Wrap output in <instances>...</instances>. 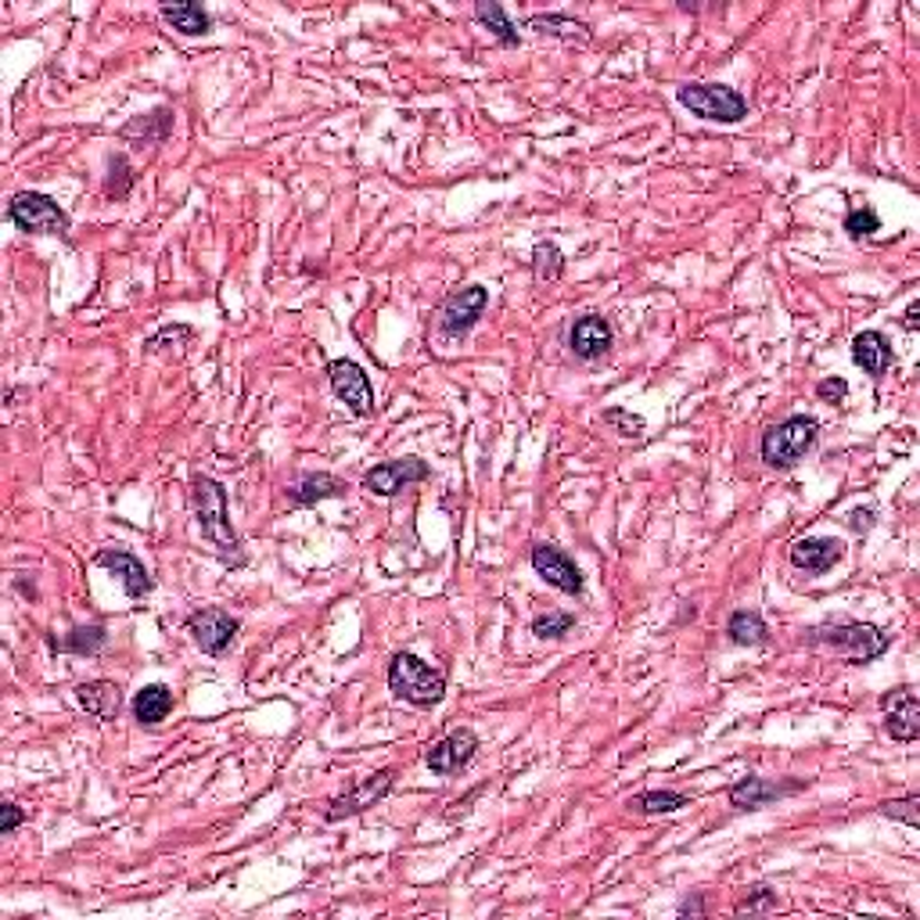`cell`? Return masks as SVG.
<instances>
[{"mask_svg": "<svg viewBox=\"0 0 920 920\" xmlns=\"http://www.w3.org/2000/svg\"><path fill=\"white\" fill-rule=\"evenodd\" d=\"M163 19L177 29L180 36H206L212 29L209 11L191 0H177V4H163Z\"/></svg>", "mask_w": 920, "mask_h": 920, "instance_id": "24", "label": "cell"}, {"mask_svg": "<svg viewBox=\"0 0 920 920\" xmlns=\"http://www.w3.org/2000/svg\"><path fill=\"white\" fill-rule=\"evenodd\" d=\"M604 425H611L618 436H626V439H640L644 428H647L640 414L623 410V407H608V410H604Z\"/></svg>", "mask_w": 920, "mask_h": 920, "instance_id": "34", "label": "cell"}, {"mask_svg": "<svg viewBox=\"0 0 920 920\" xmlns=\"http://www.w3.org/2000/svg\"><path fill=\"white\" fill-rule=\"evenodd\" d=\"M388 687L399 701L414 704V709H431L446 698V672L431 669L428 661H421L410 651H399L388 661Z\"/></svg>", "mask_w": 920, "mask_h": 920, "instance_id": "3", "label": "cell"}, {"mask_svg": "<svg viewBox=\"0 0 920 920\" xmlns=\"http://www.w3.org/2000/svg\"><path fill=\"white\" fill-rule=\"evenodd\" d=\"M94 561L123 583L129 600H140V597L151 594L155 583H151V575H148V568H144V561L137 554H129V551H101Z\"/></svg>", "mask_w": 920, "mask_h": 920, "instance_id": "16", "label": "cell"}, {"mask_svg": "<svg viewBox=\"0 0 920 920\" xmlns=\"http://www.w3.org/2000/svg\"><path fill=\"white\" fill-rule=\"evenodd\" d=\"M805 787V781H766V776H744V781L733 784L726 795L730 805L738 809H762L770 802H781L784 795H798Z\"/></svg>", "mask_w": 920, "mask_h": 920, "instance_id": "15", "label": "cell"}, {"mask_svg": "<svg viewBox=\"0 0 920 920\" xmlns=\"http://www.w3.org/2000/svg\"><path fill=\"white\" fill-rule=\"evenodd\" d=\"M8 220L25 234H69V212L40 191H22L8 201Z\"/></svg>", "mask_w": 920, "mask_h": 920, "instance_id": "6", "label": "cell"}, {"mask_svg": "<svg viewBox=\"0 0 920 920\" xmlns=\"http://www.w3.org/2000/svg\"><path fill=\"white\" fill-rule=\"evenodd\" d=\"M726 637H730V644H738V647H759V644L770 640V626L759 611L741 608V611H733L726 618Z\"/></svg>", "mask_w": 920, "mask_h": 920, "instance_id": "26", "label": "cell"}, {"mask_svg": "<svg viewBox=\"0 0 920 920\" xmlns=\"http://www.w3.org/2000/svg\"><path fill=\"white\" fill-rule=\"evenodd\" d=\"M474 19H479L489 33L496 36V43L500 48H518V43H522V36H518V29H514V22L508 19V11H503L500 4H474Z\"/></svg>", "mask_w": 920, "mask_h": 920, "instance_id": "29", "label": "cell"}, {"mask_svg": "<svg viewBox=\"0 0 920 920\" xmlns=\"http://www.w3.org/2000/svg\"><path fill=\"white\" fill-rule=\"evenodd\" d=\"M816 436H819V421L813 414H791L762 436V446H759L762 460H766L773 471H791L805 453L813 450Z\"/></svg>", "mask_w": 920, "mask_h": 920, "instance_id": "4", "label": "cell"}, {"mask_svg": "<svg viewBox=\"0 0 920 920\" xmlns=\"http://www.w3.org/2000/svg\"><path fill=\"white\" fill-rule=\"evenodd\" d=\"M816 396L824 402H841L848 396V381L845 378H824L816 385Z\"/></svg>", "mask_w": 920, "mask_h": 920, "instance_id": "37", "label": "cell"}, {"mask_svg": "<svg viewBox=\"0 0 920 920\" xmlns=\"http://www.w3.org/2000/svg\"><path fill=\"white\" fill-rule=\"evenodd\" d=\"M881 709H885V730L891 733V741L913 744L920 738V698H917V690H910V687L891 690V694L881 698Z\"/></svg>", "mask_w": 920, "mask_h": 920, "instance_id": "14", "label": "cell"}, {"mask_svg": "<svg viewBox=\"0 0 920 920\" xmlns=\"http://www.w3.org/2000/svg\"><path fill=\"white\" fill-rule=\"evenodd\" d=\"M848 525H853L856 532H867V529L874 525V508H867V511H862V508H859V511H853V514H848Z\"/></svg>", "mask_w": 920, "mask_h": 920, "instance_id": "39", "label": "cell"}, {"mask_svg": "<svg viewBox=\"0 0 920 920\" xmlns=\"http://www.w3.org/2000/svg\"><path fill=\"white\" fill-rule=\"evenodd\" d=\"M431 468L421 457H399V460H381L364 474V489L374 496H396L402 489H410L414 482H425Z\"/></svg>", "mask_w": 920, "mask_h": 920, "instance_id": "10", "label": "cell"}, {"mask_svg": "<svg viewBox=\"0 0 920 920\" xmlns=\"http://www.w3.org/2000/svg\"><path fill=\"white\" fill-rule=\"evenodd\" d=\"M191 503H195V522L201 529V540L212 546L216 557H220L223 565L241 568L249 557H244L241 536L227 518V489L216 479H209V474H195L191 479Z\"/></svg>", "mask_w": 920, "mask_h": 920, "instance_id": "1", "label": "cell"}, {"mask_svg": "<svg viewBox=\"0 0 920 920\" xmlns=\"http://www.w3.org/2000/svg\"><path fill=\"white\" fill-rule=\"evenodd\" d=\"M327 381H331V393L349 407L353 417H370L374 414V388H370V378L359 364H353V359H345V356L331 359Z\"/></svg>", "mask_w": 920, "mask_h": 920, "instance_id": "9", "label": "cell"}, {"mask_svg": "<svg viewBox=\"0 0 920 920\" xmlns=\"http://www.w3.org/2000/svg\"><path fill=\"white\" fill-rule=\"evenodd\" d=\"M525 29L540 36H557V40H589V25L572 19V14H561V11H546V14H529Z\"/></svg>", "mask_w": 920, "mask_h": 920, "instance_id": "23", "label": "cell"}, {"mask_svg": "<svg viewBox=\"0 0 920 920\" xmlns=\"http://www.w3.org/2000/svg\"><path fill=\"white\" fill-rule=\"evenodd\" d=\"M917 313H920V302H910V310H906V321H902L906 331H917Z\"/></svg>", "mask_w": 920, "mask_h": 920, "instance_id": "41", "label": "cell"}, {"mask_svg": "<svg viewBox=\"0 0 920 920\" xmlns=\"http://www.w3.org/2000/svg\"><path fill=\"white\" fill-rule=\"evenodd\" d=\"M676 97H680V105L694 112L698 119L726 123V126L748 119V97L726 83H687L676 91Z\"/></svg>", "mask_w": 920, "mask_h": 920, "instance_id": "5", "label": "cell"}, {"mask_svg": "<svg viewBox=\"0 0 920 920\" xmlns=\"http://www.w3.org/2000/svg\"><path fill=\"white\" fill-rule=\"evenodd\" d=\"M845 230H848V238H870L874 230H881V216H877L870 206H862V209H848L845 212Z\"/></svg>", "mask_w": 920, "mask_h": 920, "instance_id": "35", "label": "cell"}, {"mask_svg": "<svg viewBox=\"0 0 920 920\" xmlns=\"http://www.w3.org/2000/svg\"><path fill=\"white\" fill-rule=\"evenodd\" d=\"M845 554V546L838 540H830V536H805L798 540L795 546H791V565H795L798 572H809V575H824L830 572L834 565L841 561Z\"/></svg>", "mask_w": 920, "mask_h": 920, "instance_id": "18", "label": "cell"}, {"mask_svg": "<svg viewBox=\"0 0 920 920\" xmlns=\"http://www.w3.org/2000/svg\"><path fill=\"white\" fill-rule=\"evenodd\" d=\"M881 813L888 819H899V824H906L910 830L920 827V795H906V798H891L881 805Z\"/></svg>", "mask_w": 920, "mask_h": 920, "instance_id": "33", "label": "cell"}, {"mask_svg": "<svg viewBox=\"0 0 920 920\" xmlns=\"http://www.w3.org/2000/svg\"><path fill=\"white\" fill-rule=\"evenodd\" d=\"M781 906V899H776V891L766 888V885H759L748 891V899L738 902V913H762V910H776Z\"/></svg>", "mask_w": 920, "mask_h": 920, "instance_id": "36", "label": "cell"}, {"mask_svg": "<svg viewBox=\"0 0 920 920\" xmlns=\"http://www.w3.org/2000/svg\"><path fill=\"white\" fill-rule=\"evenodd\" d=\"M169 712H172V690L166 683H151V687L137 690L134 715L140 726H158Z\"/></svg>", "mask_w": 920, "mask_h": 920, "instance_id": "25", "label": "cell"}, {"mask_svg": "<svg viewBox=\"0 0 920 920\" xmlns=\"http://www.w3.org/2000/svg\"><path fill=\"white\" fill-rule=\"evenodd\" d=\"M853 359H856V367H862V374H870L874 381H881L891 367V342L881 335V331H859L853 338Z\"/></svg>", "mask_w": 920, "mask_h": 920, "instance_id": "21", "label": "cell"}, {"mask_svg": "<svg viewBox=\"0 0 920 920\" xmlns=\"http://www.w3.org/2000/svg\"><path fill=\"white\" fill-rule=\"evenodd\" d=\"M76 701L86 715L101 719V723H112L115 715L123 709V690L119 683L112 680H91V683H80L76 687Z\"/></svg>", "mask_w": 920, "mask_h": 920, "instance_id": "20", "label": "cell"}, {"mask_svg": "<svg viewBox=\"0 0 920 920\" xmlns=\"http://www.w3.org/2000/svg\"><path fill=\"white\" fill-rule=\"evenodd\" d=\"M561 270H565V255L554 241H540L536 249H532V278L540 284H554L561 278Z\"/></svg>", "mask_w": 920, "mask_h": 920, "instance_id": "30", "label": "cell"}, {"mask_svg": "<svg viewBox=\"0 0 920 920\" xmlns=\"http://www.w3.org/2000/svg\"><path fill=\"white\" fill-rule=\"evenodd\" d=\"M690 805V795L683 791H640L629 798V809L640 816H661V813H680Z\"/></svg>", "mask_w": 920, "mask_h": 920, "instance_id": "27", "label": "cell"}, {"mask_svg": "<svg viewBox=\"0 0 920 920\" xmlns=\"http://www.w3.org/2000/svg\"><path fill=\"white\" fill-rule=\"evenodd\" d=\"M805 640L813 647H830L834 655L848 658L853 666H867V661L881 658L891 647V632L867 623H853V618H834V623L805 629Z\"/></svg>", "mask_w": 920, "mask_h": 920, "instance_id": "2", "label": "cell"}, {"mask_svg": "<svg viewBox=\"0 0 920 920\" xmlns=\"http://www.w3.org/2000/svg\"><path fill=\"white\" fill-rule=\"evenodd\" d=\"M474 752H479V733H474L471 726H457L446 733L442 741H436L428 748V770L431 773H439V776H453L468 766V762L474 759Z\"/></svg>", "mask_w": 920, "mask_h": 920, "instance_id": "13", "label": "cell"}, {"mask_svg": "<svg viewBox=\"0 0 920 920\" xmlns=\"http://www.w3.org/2000/svg\"><path fill=\"white\" fill-rule=\"evenodd\" d=\"M238 629H241V623L223 608H201V611L187 615V632H191L195 644L212 658H220L227 647L234 644Z\"/></svg>", "mask_w": 920, "mask_h": 920, "instance_id": "12", "label": "cell"}, {"mask_svg": "<svg viewBox=\"0 0 920 920\" xmlns=\"http://www.w3.org/2000/svg\"><path fill=\"white\" fill-rule=\"evenodd\" d=\"M485 306H489V292H485L482 284L457 288V292L446 295L442 306H439V331H442L446 338L468 335V331L482 321Z\"/></svg>", "mask_w": 920, "mask_h": 920, "instance_id": "8", "label": "cell"}, {"mask_svg": "<svg viewBox=\"0 0 920 920\" xmlns=\"http://www.w3.org/2000/svg\"><path fill=\"white\" fill-rule=\"evenodd\" d=\"M393 787H396V770H378V773L364 776L359 784H353L349 791H345V795L331 798L324 816L331 819V824H338V819H349V816H359V813H367L370 805H378V802H385L388 795H393Z\"/></svg>", "mask_w": 920, "mask_h": 920, "instance_id": "7", "label": "cell"}, {"mask_svg": "<svg viewBox=\"0 0 920 920\" xmlns=\"http://www.w3.org/2000/svg\"><path fill=\"white\" fill-rule=\"evenodd\" d=\"M288 500L295 503V508H313V503H321V500H335V496H345L349 493V485H345V479H338V474H331V471H306V474H299V479L284 489Z\"/></svg>", "mask_w": 920, "mask_h": 920, "instance_id": "19", "label": "cell"}, {"mask_svg": "<svg viewBox=\"0 0 920 920\" xmlns=\"http://www.w3.org/2000/svg\"><path fill=\"white\" fill-rule=\"evenodd\" d=\"M529 561H532V568H536V575L546 586H554V589H561V594H568V597H579L583 594V572H579V565H575V561L565 551H561V546L536 543V546H532Z\"/></svg>", "mask_w": 920, "mask_h": 920, "instance_id": "11", "label": "cell"}, {"mask_svg": "<svg viewBox=\"0 0 920 920\" xmlns=\"http://www.w3.org/2000/svg\"><path fill=\"white\" fill-rule=\"evenodd\" d=\"M572 626H575L572 611H546V615L532 618V632H536L540 640H561Z\"/></svg>", "mask_w": 920, "mask_h": 920, "instance_id": "31", "label": "cell"}, {"mask_svg": "<svg viewBox=\"0 0 920 920\" xmlns=\"http://www.w3.org/2000/svg\"><path fill=\"white\" fill-rule=\"evenodd\" d=\"M105 640H108L105 626L94 623V626L69 629L65 640H51V647H54V651H69V655H97L101 647H105Z\"/></svg>", "mask_w": 920, "mask_h": 920, "instance_id": "28", "label": "cell"}, {"mask_svg": "<svg viewBox=\"0 0 920 920\" xmlns=\"http://www.w3.org/2000/svg\"><path fill=\"white\" fill-rule=\"evenodd\" d=\"M172 134V108H155L148 115H137V119H129L119 137L123 140H137V148L144 144H163Z\"/></svg>", "mask_w": 920, "mask_h": 920, "instance_id": "22", "label": "cell"}, {"mask_svg": "<svg viewBox=\"0 0 920 920\" xmlns=\"http://www.w3.org/2000/svg\"><path fill=\"white\" fill-rule=\"evenodd\" d=\"M129 187H134V169H129V163L123 155H112L108 158V180H105V195L108 198H126L129 195Z\"/></svg>", "mask_w": 920, "mask_h": 920, "instance_id": "32", "label": "cell"}, {"mask_svg": "<svg viewBox=\"0 0 920 920\" xmlns=\"http://www.w3.org/2000/svg\"><path fill=\"white\" fill-rule=\"evenodd\" d=\"M0 813H4V819H0V834H14V827H19L22 819H25V813H22L14 802H4V805H0Z\"/></svg>", "mask_w": 920, "mask_h": 920, "instance_id": "38", "label": "cell"}, {"mask_svg": "<svg viewBox=\"0 0 920 920\" xmlns=\"http://www.w3.org/2000/svg\"><path fill=\"white\" fill-rule=\"evenodd\" d=\"M611 338H615V331L608 324V316L586 313L568 331V349L579 359H597V356H604L611 349Z\"/></svg>", "mask_w": 920, "mask_h": 920, "instance_id": "17", "label": "cell"}, {"mask_svg": "<svg viewBox=\"0 0 920 920\" xmlns=\"http://www.w3.org/2000/svg\"><path fill=\"white\" fill-rule=\"evenodd\" d=\"M680 913H683V917H687V913H694V917H698V913H704V902H701V896H694V899H683V902H680Z\"/></svg>", "mask_w": 920, "mask_h": 920, "instance_id": "40", "label": "cell"}]
</instances>
